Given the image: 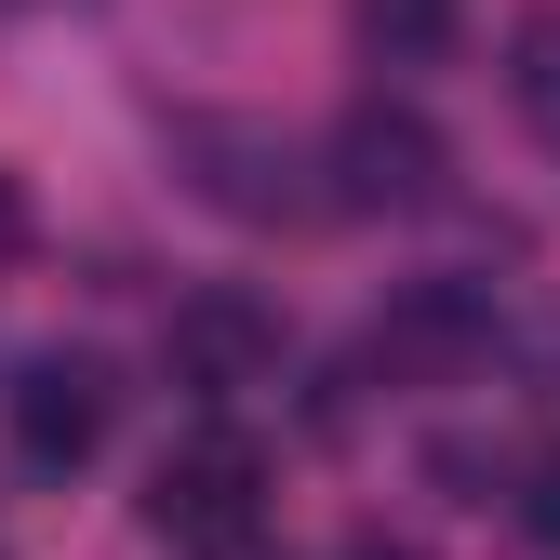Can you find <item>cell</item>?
<instances>
[{
  "label": "cell",
  "instance_id": "cell-1",
  "mask_svg": "<svg viewBox=\"0 0 560 560\" xmlns=\"http://www.w3.org/2000/svg\"><path fill=\"white\" fill-rule=\"evenodd\" d=\"M254 521H267V454L241 441V428H187L161 467H148V534H174V547H254Z\"/></svg>",
  "mask_w": 560,
  "mask_h": 560
},
{
  "label": "cell",
  "instance_id": "cell-2",
  "mask_svg": "<svg viewBox=\"0 0 560 560\" xmlns=\"http://www.w3.org/2000/svg\"><path fill=\"white\" fill-rule=\"evenodd\" d=\"M161 361L200 400H241V387L280 374V307L241 294V280H200V294H174V320H161Z\"/></svg>",
  "mask_w": 560,
  "mask_h": 560
},
{
  "label": "cell",
  "instance_id": "cell-3",
  "mask_svg": "<svg viewBox=\"0 0 560 560\" xmlns=\"http://www.w3.org/2000/svg\"><path fill=\"white\" fill-rule=\"evenodd\" d=\"M441 187H454V148L413 107H347L334 120V200L347 214H428Z\"/></svg>",
  "mask_w": 560,
  "mask_h": 560
},
{
  "label": "cell",
  "instance_id": "cell-4",
  "mask_svg": "<svg viewBox=\"0 0 560 560\" xmlns=\"http://www.w3.org/2000/svg\"><path fill=\"white\" fill-rule=\"evenodd\" d=\"M94 441H107V361H27L14 374V454L40 480H67Z\"/></svg>",
  "mask_w": 560,
  "mask_h": 560
},
{
  "label": "cell",
  "instance_id": "cell-5",
  "mask_svg": "<svg viewBox=\"0 0 560 560\" xmlns=\"http://www.w3.org/2000/svg\"><path fill=\"white\" fill-rule=\"evenodd\" d=\"M174 148L187 161H228V174H200V200H228V214H307V187H294L307 161L280 148V133H254V120H187Z\"/></svg>",
  "mask_w": 560,
  "mask_h": 560
},
{
  "label": "cell",
  "instance_id": "cell-6",
  "mask_svg": "<svg viewBox=\"0 0 560 560\" xmlns=\"http://www.w3.org/2000/svg\"><path fill=\"white\" fill-rule=\"evenodd\" d=\"M467 347H480V320H467V294H441V280L374 320V361H467Z\"/></svg>",
  "mask_w": 560,
  "mask_h": 560
},
{
  "label": "cell",
  "instance_id": "cell-7",
  "mask_svg": "<svg viewBox=\"0 0 560 560\" xmlns=\"http://www.w3.org/2000/svg\"><path fill=\"white\" fill-rule=\"evenodd\" d=\"M347 14H361V40L400 54V67H428V54L454 40V0H347Z\"/></svg>",
  "mask_w": 560,
  "mask_h": 560
},
{
  "label": "cell",
  "instance_id": "cell-8",
  "mask_svg": "<svg viewBox=\"0 0 560 560\" xmlns=\"http://www.w3.org/2000/svg\"><path fill=\"white\" fill-rule=\"evenodd\" d=\"M521 107L560 133V14H534V27H521Z\"/></svg>",
  "mask_w": 560,
  "mask_h": 560
},
{
  "label": "cell",
  "instance_id": "cell-9",
  "mask_svg": "<svg viewBox=\"0 0 560 560\" xmlns=\"http://www.w3.org/2000/svg\"><path fill=\"white\" fill-rule=\"evenodd\" d=\"M521 521L560 547V454H534V467H521Z\"/></svg>",
  "mask_w": 560,
  "mask_h": 560
},
{
  "label": "cell",
  "instance_id": "cell-10",
  "mask_svg": "<svg viewBox=\"0 0 560 560\" xmlns=\"http://www.w3.org/2000/svg\"><path fill=\"white\" fill-rule=\"evenodd\" d=\"M0 254H14V187H0Z\"/></svg>",
  "mask_w": 560,
  "mask_h": 560
},
{
  "label": "cell",
  "instance_id": "cell-11",
  "mask_svg": "<svg viewBox=\"0 0 560 560\" xmlns=\"http://www.w3.org/2000/svg\"><path fill=\"white\" fill-rule=\"evenodd\" d=\"M347 560H400V547H347Z\"/></svg>",
  "mask_w": 560,
  "mask_h": 560
}]
</instances>
